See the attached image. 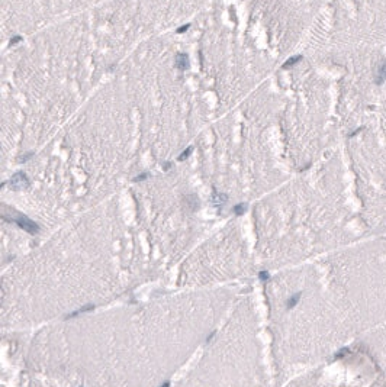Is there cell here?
Instances as JSON below:
<instances>
[{
    "label": "cell",
    "mask_w": 386,
    "mask_h": 387,
    "mask_svg": "<svg viewBox=\"0 0 386 387\" xmlns=\"http://www.w3.org/2000/svg\"><path fill=\"white\" fill-rule=\"evenodd\" d=\"M3 219L9 220V222H15L18 226L22 228L23 231H26L29 234H38L39 232V226L34 220H31L28 216H25V215H18L16 218H6V216H3Z\"/></svg>",
    "instance_id": "obj_1"
},
{
    "label": "cell",
    "mask_w": 386,
    "mask_h": 387,
    "mask_svg": "<svg viewBox=\"0 0 386 387\" xmlns=\"http://www.w3.org/2000/svg\"><path fill=\"white\" fill-rule=\"evenodd\" d=\"M29 186V180L25 173H16L10 180H9V187L12 190H22Z\"/></svg>",
    "instance_id": "obj_2"
},
{
    "label": "cell",
    "mask_w": 386,
    "mask_h": 387,
    "mask_svg": "<svg viewBox=\"0 0 386 387\" xmlns=\"http://www.w3.org/2000/svg\"><path fill=\"white\" fill-rule=\"evenodd\" d=\"M176 68H179V70H189L190 67V62H189V57L186 55V54H177V57H176V62H174Z\"/></svg>",
    "instance_id": "obj_3"
},
{
    "label": "cell",
    "mask_w": 386,
    "mask_h": 387,
    "mask_svg": "<svg viewBox=\"0 0 386 387\" xmlns=\"http://www.w3.org/2000/svg\"><path fill=\"white\" fill-rule=\"evenodd\" d=\"M386 80V61H382L379 64L378 70H376V75H375V81L376 84H382Z\"/></svg>",
    "instance_id": "obj_4"
},
{
    "label": "cell",
    "mask_w": 386,
    "mask_h": 387,
    "mask_svg": "<svg viewBox=\"0 0 386 387\" xmlns=\"http://www.w3.org/2000/svg\"><path fill=\"white\" fill-rule=\"evenodd\" d=\"M95 309V305H86V306L80 307V309H77V310H74L73 313H68L67 315V318H76V316H79V315H83V313H87L90 310H93Z\"/></svg>",
    "instance_id": "obj_5"
},
{
    "label": "cell",
    "mask_w": 386,
    "mask_h": 387,
    "mask_svg": "<svg viewBox=\"0 0 386 387\" xmlns=\"http://www.w3.org/2000/svg\"><path fill=\"white\" fill-rule=\"evenodd\" d=\"M300 296H302V293L300 292H298V293H293L290 297L287 299V302H286V306H287V309H293V307L298 305V302L300 300Z\"/></svg>",
    "instance_id": "obj_6"
},
{
    "label": "cell",
    "mask_w": 386,
    "mask_h": 387,
    "mask_svg": "<svg viewBox=\"0 0 386 387\" xmlns=\"http://www.w3.org/2000/svg\"><path fill=\"white\" fill-rule=\"evenodd\" d=\"M302 59V55H295V57H292V58H289L286 62H284L283 66H282V68L283 70H286V68H289V67H292V66H295L296 62H299Z\"/></svg>",
    "instance_id": "obj_7"
},
{
    "label": "cell",
    "mask_w": 386,
    "mask_h": 387,
    "mask_svg": "<svg viewBox=\"0 0 386 387\" xmlns=\"http://www.w3.org/2000/svg\"><path fill=\"white\" fill-rule=\"evenodd\" d=\"M247 207H248L247 203H238V205L234 206L232 210H234V213H235V215H238V216H240V215H242V213L247 210Z\"/></svg>",
    "instance_id": "obj_8"
},
{
    "label": "cell",
    "mask_w": 386,
    "mask_h": 387,
    "mask_svg": "<svg viewBox=\"0 0 386 387\" xmlns=\"http://www.w3.org/2000/svg\"><path fill=\"white\" fill-rule=\"evenodd\" d=\"M192 151H193V146H187V148H186V149H184V151H183V152L179 155V158H177V160H179V161L186 160V158L189 157L190 154H192Z\"/></svg>",
    "instance_id": "obj_9"
},
{
    "label": "cell",
    "mask_w": 386,
    "mask_h": 387,
    "mask_svg": "<svg viewBox=\"0 0 386 387\" xmlns=\"http://www.w3.org/2000/svg\"><path fill=\"white\" fill-rule=\"evenodd\" d=\"M258 278L261 280V281H267L270 278V274L267 271H260V274H258Z\"/></svg>",
    "instance_id": "obj_10"
},
{
    "label": "cell",
    "mask_w": 386,
    "mask_h": 387,
    "mask_svg": "<svg viewBox=\"0 0 386 387\" xmlns=\"http://www.w3.org/2000/svg\"><path fill=\"white\" fill-rule=\"evenodd\" d=\"M150 177V174L148 173H142V174H139V175H137L135 178H134V181H144L145 178H148Z\"/></svg>",
    "instance_id": "obj_11"
},
{
    "label": "cell",
    "mask_w": 386,
    "mask_h": 387,
    "mask_svg": "<svg viewBox=\"0 0 386 387\" xmlns=\"http://www.w3.org/2000/svg\"><path fill=\"white\" fill-rule=\"evenodd\" d=\"M21 41H22V37H19V35H18V37H13L9 41V46H13V45H16L18 42H21Z\"/></svg>",
    "instance_id": "obj_12"
},
{
    "label": "cell",
    "mask_w": 386,
    "mask_h": 387,
    "mask_svg": "<svg viewBox=\"0 0 386 387\" xmlns=\"http://www.w3.org/2000/svg\"><path fill=\"white\" fill-rule=\"evenodd\" d=\"M34 157V152H29V154H25V155H22L21 158H19V161L21 162H26V161L29 160V158H32Z\"/></svg>",
    "instance_id": "obj_13"
},
{
    "label": "cell",
    "mask_w": 386,
    "mask_h": 387,
    "mask_svg": "<svg viewBox=\"0 0 386 387\" xmlns=\"http://www.w3.org/2000/svg\"><path fill=\"white\" fill-rule=\"evenodd\" d=\"M189 28H190V25L187 23V25H183V26H180V28H177V30H176V32H177V34H183V32H186V30L189 29Z\"/></svg>",
    "instance_id": "obj_14"
},
{
    "label": "cell",
    "mask_w": 386,
    "mask_h": 387,
    "mask_svg": "<svg viewBox=\"0 0 386 387\" xmlns=\"http://www.w3.org/2000/svg\"><path fill=\"white\" fill-rule=\"evenodd\" d=\"M160 387H170V381H166V383H163Z\"/></svg>",
    "instance_id": "obj_15"
},
{
    "label": "cell",
    "mask_w": 386,
    "mask_h": 387,
    "mask_svg": "<svg viewBox=\"0 0 386 387\" xmlns=\"http://www.w3.org/2000/svg\"><path fill=\"white\" fill-rule=\"evenodd\" d=\"M213 335H215V331H213V332H212L211 335H209V336H208V338H206V341H211L212 338H213Z\"/></svg>",
    "instance_id": "obj_16"
},
{
    "label": "cell",
    "mask_w": 386,
    "mask_h": 387,
    "mask_svg": "<svg viewBox=\"0 0 386 387\" xmlns=\"http://www.w3.org/2000/svg\"><path fill=\"white\" fill-rule=\"evenodd\" d=\"M170 165H171V162H166V164H164V170H168Z\"/></svg>",
    "instance_id": "obj_17"
}]
</instances>
